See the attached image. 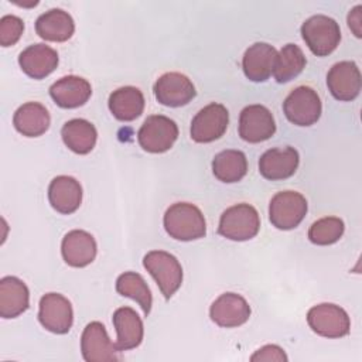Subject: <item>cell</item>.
<instances>
[{"label":"cell","mask_w":362,"mask_h":362,"mask_svg":"<svg viewBox=\"0 0 362 362\" xmlns=\"http://www.w3.org/2000/svg\"><path fill=\"white\" fill-rule=\"evenodd\" d=\"M165 232L182 242L201 239L206 233V222L198 206L189 202H175L164 214Z\"/></svg>","instance_id":"cell-1"},{"label":"cell","mask_w":362,"mask_h":362,"mask_svg":"<svg viewBox=\"0 0 362 362\" xmlns=\"http://www.w3.org/2000/svg\"><path fill=\"white\" fill-rule=\"evenodd\" d=\"M301 37L314 55L327 57L339 45L341 30L334 18L315 14L303 23Z\"/></svg>","instance_id":"cell-2"},{"label":"cell","mask_w":362,"mask_h":362,"mask_svg":"<svg viewBox=\"0 0 362 362\" xmlns=\"http://www.w3.org/2000/svg\"><path fill=\"white\" fill-rule=\"evenodd\" d=\"M260 229V216L250 204H236L223 211L218 233L229 240L243 242L255 238Z\"/></svg>","instance_id":"cell-3"},{"label":"cell","mask_w":362,"mask_h":362,"mask_svg":"<svg viewBox=\"0 0 362 362\" xmlns=\"http://www.w3.org/2000/svg\"><path fill=\"white\" fill-rule=\"evenodd\" d=\"M143 266L153 276L165 300H170L181 287L182 267L174 255L151 250L143 257Z\"/></svg>","instance_id":"cell-4"},{"label":"cell","mask_w":362,"mask_h":362,"mask_svg":"<svg viewBox=\"0 0 362 362\" xmlns=\"http://www.w3.org/2000/svg\"><path fill=\"white\" fill-rule=\"evenodd\" d=\"M307 199L297 191H280L269 205V219L280 230L297 228L307 214Z\"/></svg>","instance_id":"cell-5"},{"label":"cell","mask_w":362,"mask_h":362,"mask_svg":"<svg viewBox=\"0 0 362 362\" xmlns=\"http://www.w3.org/2000/svg\"><path fill=\"white\" fill-rule=\"evenodd\" d=\"M310 328L325 338H342L349 334L351 320L346 311L332 303H321L307 313Z\"/></svg>","instance_id":"cell-6"},{"label":"cell","mask_w":362,"mask_h":362,"mask_svg":"<svg viewBox=\"0 0 362 362\" xmlns=\"http://www.w3.org/2000/svg\"><path fill=\"white\" fill-rule=\"evenodd\" d=\"M178 137L177 123L163 115L148 116L137 133L139 144L148 153H164L173 147Z\"/></svg>","instance_id":"cell-7"},{"label":"cell","mask_w":362,"mask_h":362,"mask_svg":"<svg viewBox=\"0 0 362 362\" xmlns=\"http://www.w3.org/2000/svg\"><path fill=\"white\" fill-rule=\"evenodd\" d=\"M283 112L296 126L314 124L322 112L318 93L310 86H297L283 102Z\"/></svg>","instance_id":"cell-8"},{"label":"cell","mask_w":362,"mask_h":362,"mask_svg":"<svg viewBox=\"0 0 362 362\" xmlns=\"http://www.w3.org/2000/svg\"><path fill=\"white\" fill-rule=\"evenodd\" d=\"M229 124V112L221 103L202 107L191 122V139L197 143H211L221 139Z\"/></svg>","instance_id":"cell-9"},{"label":"cell","mask_w":362,"mask_h":362,"mask_svg":"<svg viewBox=\"0 0 362 362\" xmlns=\"http://www.w3.org/2000/svg\"><path fill=\"white\" fill-rule=\"evenodd\" d=\"M38 320L47 331L66 334L74 322L71 301L59 293L44 294L40 300Z\"/></svg>","instance_id":"cell-10"},{"label":"cell","mask_w":362,"mask_h":362,"mask_svg":"<svg viewBox=\"0 0 362 362\" xmlns=\"http://www.w3.org/2000/svg\"><path fill=\"white\" fill-rule=\"evenodd\" d=\"M154 96L158 103L168 107H180L189 103L195 95L191 79L180 72L163 74L154 83Z\"/></svg>","instance_id":"cell-11"},{"label":"cell","mask_w":362,"mask_h":362,"mask_svg":"<svg viewBox=\"0 0 362 362\" xmlns=\"http://www.w3.org/2000/svg\"><path fill=\"white\" fill-rule=\"evenodd\" d=\"M276 132L272 112L263 105H249L239 116V136L247 143L269 140Z\"/></svg>","instance_id":"cell-12"},{"label":"cell","mask_w":362,"mask_h":362,"mask_svg":"<svg viewBox=\"0 0 362 362\" xmlns=\"http://www.w3.org/2000/svg\"><path fill=\"white\" fill-rule=\"evenodd\" d=\"M81 352L86 362H112L120 359L116 345L110 341L105 325L99 321H92L83 328Z\"/></svg>","instance_id":"cell-13"},{"label":"cell","mask_w":362,"mask_h":362,"mask_svg":"<svg viewBox=\"0 0 362 362\" xmlns=\"http://www.w3.org/2000/svg\"><path fill=\"white\" fill-rule=\"evenodd\" d=\"M361 72L354 61L337 62L327 74V86L337 100H354L361 92Z\"/></svg>","instance_id":"cell-14"},{"label":"cell","mask_w":362,"mask_h":362,"mask_svg":"<svg viewBox=\"0 0 362 362\" xmlns=\"http://www.w3.org/2000/svg\"><path fill=\"white\" fill-rule=\"evenodd\" d=\"M211 320L223 328H235L243 325L250 317V305L236 293L221 294L209 308Z\"/></svg>","instance_id":"cell-15"},{"label":"cell","mask_w":362,"mask_h":362,"mask_svg":"<svg viewBox=\"0 0 362 362\" xmlns=\"http://www.w3.org/2000/svg\"><path fill=\"white\" fill-rule=\"evenodd\" d=\"M298 163L300 156L294 147H274L264 151L259 158V171L262 177L270 181L286 180L296 173Z\"/></svg>","instance_id":"cell-16"},{"label":"cell","mask_w":362,"mask_h":362,"mask_svg":"<svg viewBox=\"0 0 362 362\" xmlns=\"http://www.w3.org/2000/svg\"><path fill=\"white\" fill-rule=\"evenodd\" d=\"M98 246L95 238L82 229L68 232L61 243V253L66 264L72 267H85L96 257Z\"/></svg>","instance_id":"cell-17"},{"label":"cell","mask_w":362,"mask_h":362,"mask_svg":"<svg viewBox=\"0 0 362 362\" xmlns=\"http://www.w3.org/2000/svg\"><path fill=\"white\" fill-rule=\"evenodd\" d=\"M277 51L267 42H255L250 45L242 59L245 76L252 82H264L270 78L274 69Z\"/></svg>","instance_id":"cell-18"},{"label":"cell","mask_w":362,"mask_h":362,"mask_svg":"<svg viewBox=\"0 0 362 362\" xmlns=\"http://www.w3.org/2000/svg\"><path fill=\"white\" fill-rule=\"evenodd\" d=\"M59 58L54 48L45 44H33L18 55L20 68L33 79H42L55 71Z\"/></svg>","instance_id":"cell-19"},{"label":"cell","mask_w":362,"mask_h":362,"mask_svg":"<svg viewBox=\"0 0 362 362\" xmlns=\"http://www.w3.org/2000/svg\"><path fill=\"white\" fill-rule=\"evenodd\" d=\"M90 95V83L76 75L64 76L49 88V96L59 107L64 109H75L85 105Z\"/></svg>","instance_id":"cell-20"},{"label":"cell","mask_w":362,"mask_h":362,"mask_svg":"<svg viewBox=\"0 0 362 362\" xmlns=\"http://www.w3.org/2000/svg\"><path fill=\"white\" fill-rule=\"evenodd\" d=\"M113 327L116 329V348L119 352L139 346L143 341L144 327L141 318L132 307H120L113 313Z\"/></svg>","instance_id":"cell-21"},{"label":"cell","mask_w":362,"mask_h":362,"mask_svg":"<svg viewBox=\"0 0 362 362\" xmlns=\"http://www.w3.org/2000/svg\"><path fill=\"white\" fill-rule=\"evenodd\" d=\"M48 199L57 212L69 215L81 206L82 187L74 177L58 175L49 182Z\"/></svg>","instance_id":"cell-22"},{"label":"cell","mask_w":362,"mask_h":362,"mask_svg":"<svg viewBox=\"0 0 362 362\" xmlns=\"http://www.w3.org/2000/svg\"><path fill=\"white\" fill-rule=\"evenodd\" d=\"M30 304V291L23 280L6 276L0 280V317L16 318Z\"/></svg>","instance_id":"cell-23"},{"label":"cell","mask_w":362,"mask_h":362,"mask_svg":"<svg viewBox=\"0 0 362 362\" xmlns=\"http://www.w3.org/2000/svg\"><path fill=\"white\" fill-rule=\"evenodd\" d=\"M35 31L45 41L64 42L72 37L75 23L68 11L51 8L37 18Z\"/></svg>","instance_id":"cell-24"},{"label":"cell","mask_w":362,"mask_h":362,"mask_svg":"<svg viewBox=\"0 0 362 362\" xmlns=\"http://www.w3.org/2000/svg\"><path fill=\"white\" fill-rule=\"evenodd\" d=\"M13 124L23 136L38 137L48 130L51 117L44 105L38 102H27L16 110Z\"/></svg>","instance_id":"cell-25"},{"label":"cell","mask_w":362,"mask_h":362,"mask_svg":"<svg viewBox=\"0 0 362 362\" xmlns=\"http://www.w3.org/2000/svg\"><path fill=\"white\" fill-rule=\"evenodd\" d=\"M109 109L117 120L132 122L143 113L144 96L139 88L122 86L110 93Z\"/></svg>","instance_id":"cell-26"},{"label":"cell","mask_w":362,"mask_h":362,"mask_svg":"<svg viewBox=\"0 0 362 362\" xmlns=\"http://www.w3.org/2000/svg\"><path fill=\"white\" fill-rule=\"evenodd\" d=\"M62 141L76 154H88L93 150L98 139L95 126L85 119L68 120L61 129Z\"/></svg>","instance_id":"cell-27"},{"label":"cell","mask_w":362,"mask_h":362,"mask_svg":"<svg viewBox=\"0 0 362 362\" xmlns=\"http://www.w3.org/2000/svg\"><path fill=\"white\" fill-rule=\"evenodd\" d=\"M214 175L226 184L240 181L247 173V160L240 150H223L212 160Z\"/></svg>","instance_id":"cell-28"},{"label":"cell","mask_w":362,"mask_h":362,"mask_svg":"<svg viewBox=\"0 0 362 362\" xmlns=\"http://www.w3.org/2000/svg\"><path fill=\"white\" fill-rule=\"evenodd\" d=\"M307 59L303 49L296 44H286L280 52H277L273 75L279 83L288 82L298 76L304 69Z\"/></svg>","instance_id":"cell-29"},{"label":"cell","mask_w":362,"mask_h":362,"mask_svg":"<svg viewBox=\"0 0 362 362\" xmlns=\"http://www.w3.org/2000/svg\"><path fill=\"white\" fill-rule=\"evenodd\" d=\"M116 291L120 296H124L137 301L146 317L150 314L151 304H153L151 291L146 280L139 273H134V272L122 273L116 280Z\"/></svg>","instance_id":"cell-30"},{"label":"cell","mask_w":362,"mask_h":362,"mask_svg":"<svg viewBox=\"0 0 362 362\" xmlns=\"http://www.w3.org/2000/svg\"><path fill=\"white\" fill-rule=\"evenodd\" d=\"M344 221L338 216H325L315 221L308 229V239L314 245L327 246L338 242L344 235Z\"/></svg>","instance_id":"cell-31"},{"label":"cell","mask_w":362,"mask_h":362,"mask_svg":"<svg viewBox=\"0 0 362 362\" xmlns=\"http://www.w3.org/2000/svg\"><path fill=\"white\" fill-rule=\"evenodd\" d=\"M24 31V23L20 17L7 14L0 20V45L10 47L14 45Z\"/></svg>","instance_id":"cell-32"},{"label":"cell","mask_w":362,"mask_h":362,"mask_svg":"<svg viewBox=\"0 0 362 362\" xmlns=\"http://www.w3.org/2000/svg\"><path fill=\"white\" fill-rule=\"evenodd\" d=\"M250 361H277V362H286L287 355L284 354L283 348L279 345H264L260 349H257L252 356Z\"/></svg>","instance_id":"cell-33"},{"label":"cell","mask_w":362,"mask_h":362,"mask_svg":"<svg viewBox=\"0 0 362 362\" xmlns=\"http://www.w3.org/2000/svg\"><path fill=\"white\" fill-rule=\"evenodd\" d=\"M361 25H362V6L358 4L348 14V27L352 30V33L358 38L362 37Z\"/></svg>","instance_id":"cell-34"}]
</instances>
